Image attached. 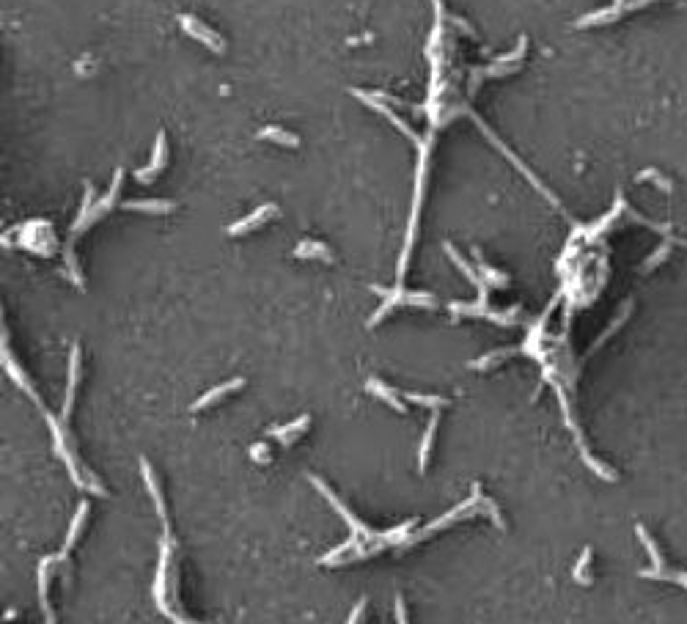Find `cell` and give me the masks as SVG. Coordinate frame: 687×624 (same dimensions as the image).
Returning a JSON list of instances; mask_svg holds the SVG:
<instances>
[{"mask_svg": "<svg viewBox=\"0 0 687 624\" xmlns=\"http://www.w3.org/2000/svg\"><path fill=\"white\" fill-rule=\"evenodd\" d=\"M646 179H649V181H654V184H657L660 190H665V193H671V190H674V184H671L668 179L663 177V174H660L657 168H646V171H641V174H638V181H646Z\"/></svg>", "mask_w": 687, "mask_h": 624, "instance_id": "d6986e66", "label": "cell"}, {"mask_svg": "<svg viewBox=\"0 0 687 624\" xmlns=\"http://www.w3.org/2000/svg\"><path fill=\"white\" fill-rule=\"evenodd\" d=\"M366 391L371 394V396H377V399H382V401H388L393 410H399V413H405L407 407H405V401H402V396L393 391V388H388L385 382H379L377 377H371L366 382Z\"/></svg>", "mask_w": 687, "mask_h": 624, "instance_id": "7c38bea8", "label": "cell"}, {"mask_svg": "<svg viewBox=\"0 0 687 624\" xmlns=\"http://www.w3.org/2000/svg\"><path fill=\"white\" fill-rule=\"evenodd\" d=\"M121 181H124V171L119 168L116 171V177H113V184H110V190L96 201V204H91V209L89 212H83L80 218H77V223L72 225V234H83L86 228H91L99 218H105L110 209H113V204H116V195H119V187H121Z\"/></svg>", "mask_w": 687, "mask_h": 624, "instance_id": "7a4b0ae2", "label": "cell"}, {"mask_svg": "<svg viewBox=\"0 0 687 624\" xmlns=\"http://www.w3.org/2000/svg\"><path fill=\"white\" fill-rule=\"evenodd\" d=\"M179 22H182L184 34H190L192 39H198L201 45H206L209 50H215V52H223L226 45H223V39L209 28V25H204L198 17H192V14H182L179 17Z\"/></svg>", "mask_w": 687, "mask_h": 624, "instance_id": "3957f363", "label": "cell"}, {"mask_svg": "<svg viewBox=\"0 0 687 624\" xmlns=\"http://www.w3.org/2000/svg\"><path fill=\"white\" fill-rule=\"evenodd\" d=\"M308 424H311V415L305 413V415H300L297 421H289L286 426H278V429H270V435H273L278 443H283V446H289V443H294L305 429H308Z\"/></svg>", "mask_w": 687, "mask_h": 624, "instance_id": "9c48e42d", "label": "cell"}, {"mask_svg": "<svg viewBox=\"0 0 687 624\" xmlns=\"http://www.w3.org/2000/svg\"><path fill=\"white\" fill-rule=\"evenodd\" d=\"M616 6H627V3H624V0H616Z\"/></svg>", "mask_w": 687, "mask_h": 624, "instance_id": "484cf974", "label": "cell"}, {"mask_svg": "<svg viewBox=\"0 0 687 624\" xmlns=\"http://www.w3.org/2000/svg\"><path fill=\"white\" fill-rule=\"evenodd\" d=\"M256 138H262V140H275V143H280V146H300V138L292 135L289 130H283V127H264V130H259Z\"/></svg>", "mask_w": 687, "mask_h": 624, "instance_id": "e0dca14e", "label": "cell"}, {"mask_svg": "<svg viewBox=\"0 0 687 624\" xmlns=\"http://www.w3.org/2000/svg\"><path fill=\"white\" fill-rule=\"evenodd\" d=\"M3 366H6V374L20 385V388H25V394L31 396V399L36 401V404H42V399H39V394H36V388L31 385V380L25 377V371L17 366V360L11 357V352H8V347H6V339H3Z\"/></svg>", "mask_w": 687, "mask_h": 624, "instance_id": "8992f818", "label": "cell"}, {"mask_svg": "<svg viewBox=\"0 0 687 624\" xmlns=\"http://www.w3.org/2000/svg\"><path fill=\"white\" fill-rule=\"evenodd\" d=\"M407 401L412 404H418V407H429V410H443V407H448V399H443V396H426V394H402Z\"/></svg>", "mask_w": 687, "mask_h": 624, "instance_id": "ac0fdd59", "label": "cell"}, {"mask_svg": "<svg viewBox=\"0 0 687 624\" xmlns=\"http://www.w3.org/2000/svg\"><path fill=\"white\" fill-rule=\"evenodd\" d=\"M294 256L297 259H322L327 265H333V251L319 242V239H303L297 248H294Z\"/></svg>", "mask_w": 687, "mask_h": 624, "instance_id": "8fae6325", "label": "cell"}, {"mask_svg": "<svg viewBox=\"0 0 687 624\" xmlns=\"http://www.w3.org/2000/svg\"><path fill=\"white\" fill-rule=\"evenodd\" d=\"M621 14H624V6L602 8V11H594V14H586V17H580V20H577V28H591V25H596V22H610V20L621 17Z\"/></svg>", "mask_w": 687, "mask_h": 624, "instance_id": "2e32d148", "label": "cell"}, {"mask_svg": "<svg viewBox=\"0 0 687 624\" xmlns=\"http://www.w3.org/2000/svg\"><path fill=\"white\" fill-rule=\"evenodd\" d=\"M473 256H476V262H478V275L487 281V283H492V286H508V275L501 272V269L490 267L484 259H481V253H478V248H473Z\"/></svg>", "mask_w": 687, "mask_h": 624, "instance_id": "5bb4252c", "label": "cell"}, {"mask_svg": "<svg viewBox=\"0 0 687 624\" xmlns=\"http://www.w3.org/2000/svg\"><path fill=\"white\" fill-rule=\"evenodd\" d=\"M396 622H407V614H405V600H402V594H396Z\"/></svg>", "mask_w": 687, "mask_h": 624, "instance_id": "cb8c5ba5", "label": "cell"}, {"mask_svg": "<svg viewBox=\"0 0 687 624\" xmlns=\"http://www.w3.org/2000/svg\"><path fill=\"white\" fill-rule=\"evenodd\" d=\"M77 380H80V347H72V360H69V385H66L63 415H61V421H63V424L69 421V413H72V401H75V388H77Z\"/></svg>", "mask_w": 687, "mask_h": 624, "instance_id": "ba28073f", "label": "cell"}, {"mask_svg": "<svg viewBox=\"0 0 687 624\" xmlns=\"http://www.w3.org/2000/svg\"><path fill=\"white\" fill-rule=\"evenodd\" d=\"M86 517H89V503H80L77 506V514H75V520H72V528H69V536H66V547H63V553H61V558H66V553L75 547V539L80 536L83 531V526H86Z\"/></svg>", "mask_w": 687, "mask_h": 624, "instance_id": "9a60e30c", "label": "cell"}, {"mask_svg": "<svg viewBox=\"0 0 687 624\" xmlns=\"http://www.w3.org/2000/svg\"><path fill=\"white\" fill-rule=\"evenodd\" d=\"M589 561H591V547H586L583 550V556H580V561H577V570H575V580L577 583H591V578H589Z\"/></svg>", "mask_w": 687, "mask_h": 624, "instance_id": "44dd1931", "label": "cell"}, {"mask_svg": "<svg viewBox=\"0 0 687 624\" xmlns=\"http://www.w3.org/2000/svg\"><path fill=\"white\" fill-rule=\"evenodd\" d=\"M270 215H278V207H275V204H262L253 215H248V218H242V221L231 223L226 231H229L231 237H242V234H248L250 228H259L262 223H267V221H270Z\"/></svg>", "mask_w": 687, "mask_h": 624, "instance_id": "5b68a950", "label": "cell"}, {"mask_svg": "<svg viewBox=\"0 0 687 624\" xmlns=\"http://www.w3.org/2000/svg\"><path fill=\"white\" fill-rule=\"evenodd\" d=\"M668 253H671V239H668V242H663V245H660V248H657V251H654V253H651V256L646 259L643 269H654L657 265H660V262H663V259H665V256H668Z\"/></svg>", "mask_w": 687, "mask_h": 624, "instance_id": "7402d4cb", "label": "cell"}, {"mask_svg": "<svg viewBox=\"0 0 687 624\" xmlns=\"http://www.w3.org/2000/svg\"><path fill=\"white\" fill-rule=\"evenodd\" d=\"M363 608H366V600H361V602L355 605V611H352V616H349V622H358V619H361V611H363Z\"/></svg>", "mask_w": 687, "mask_h": 624, "instance_id": "d4e9b609", "label": "cell"}, {"mask_svg": "<svg viewBox=\"0 0 687 624\" xmlns=\"http://www.w3.org/2000/svg\"><path fill=\"white\" fill-rule=\"evenodd\" d=\"M121 207H124V209H130V212H146V215H165V212H174V209H176V204H174V201H165V198L124 201Z\"/></svg>", "mask_w": 687, "mask_h": 624, "instance_id": "30bf717a", "label": "cell"}, {"mask_svg": "<svg viewBox=\"0 0 687 624\" xmlns=\"http://www.w3.org/2000/svg\"><path fill=\"white\" fill-rule=\"evenodd\" d=\"M242 385H245V380H242V377H234V380H229V382H223V385H218V388L206 391V394H204L201 399L192 404V413H198V410H204V407H209V404H218L220 399H226L229 394L239 391Z\"/></svg>", "mask_w": 687, "mask_h": 624, "instance_id": "52a82bcc", "label": "cell"}, {"mask_svg": "<svg viewBox=\"0 0 687 624\" xmlns=\"http://www.w3.org/2000/svg\"><path fill=\"white\" fill-rule=\"evenodd\" d=\"M165 163H168V140H165V133H157V140H154V151H151V163L146 165V168H140L135 171V179L137 181H143V184H149V181H154V177L165 168Z\"/></svg>", "mask_w": 687, "mask_h": 624, "instance_id": "277c9868", "label": "cell"}, {"mask_svg": "<svg viewBox=\"0 0 687 624\" xmlns=\"http://www.w3.org/2000/svg\"><path fill=\"white\" fill-rule=\"evenodd\" d=\"M250 456H253L256 462H262V465H264V462H270V448L264 446V443H256V446L250 448Z\"/></svg>", "mask_w": 687, "mask_h": 624, "instance_id": "603a6c76", "label": "cell"}, {"mask_svg": "<svg viewBox=\"0 0 687 624\" xmlns=\"http://www.w3.org/2000/svg\"><path fill=\"white\" fill-rule=\"evenodd\" d=\"M371 292L382 295L385 300H382V306L377 309V313L368 319V327H374L382 316H388V313L393 311V309H399V306H412V309H435V297H432V295H426V292H405V289H393V292H388V289H379V286H371Z\"/></svg>", "mask_w": 687, "mask_h": 624, "instance_id": "6da1fadb", "label": "cell"}, {"mask_svg": "<svg viewBox=\"0 0 687 624\" xmlns=\"http://www.w3.org/2000/svg\"><path fill=\"white\" fill-rule=\"evenodd\" d=\"M437 410H432V418H429V426H426V435H423V443H421V451H418V468L421 473L426 470L429 465V454H432V443H435V432H437Z\"/></svg>", "mask_w": 687, "mask_h": 624, "instance_id": "4fadbf2b", "label": "cell"}, {"mask_svg": "<svg viewBox=\"0 0 687 624\" xmlns=\"http://www.w3.org/2000/svg\"><path fill=\"white\" fill-rule=\"evenodd\" d=\"M514 352H517V347H508V350H504V352H490V355H484L481 360H473V363H470V369H487V366L501 363L504 357L514 355Z\"/></svg>", "mask_w": 687, "mask_h": 624, "instance_id": "ffe728a7", "label": "cell"}]
</instances>
